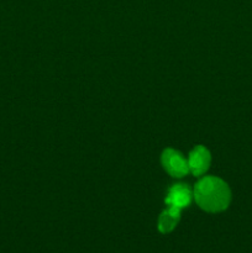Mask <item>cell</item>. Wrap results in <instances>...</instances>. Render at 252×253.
Listing matches in <instances>:
<instances>
[{"mask_svg": "<svg viewBox=\"0 0 252 253\" xmlns=\"http://www.w3.org/2000/svg\"><path fill=\"white\" fill-rule=\"evenodd\" d=\"M162 165L165 169L174 178H182L189 173L188 161L173 148H167L162 153Z\"/></svg>", "mask_w": 252, "mask_h": 253, "instance_id": "cell-2", "label": "cell"}, {"mask_svg": "<svg viewBox=\"0 0 252 253\" xmlns=\"http://www.w3.org/2000/svg\"><path fill=\"white\" fill-rule=\"evenodd\" d=\"M193 197L205 211L220 212L227 209L231 203V190L220 178L205 177L195 184Z\"/></svg>", "mask_w": 252, "mask_h": 253, "instance_id": "cell-1", "label": "cell"}, {"mask_svg": "<svg viewBox=\"0 0 252 253\" xmlns=\"http://www.w3.org/2000/svg\"><path fill=\"white\" fill-rule=\"evenodd\" d=\"M188 167H189V172L193 173L197 177L204 174L208 169H209L210 162H211V156L208 148L204 146H195L189 153L188 157Z\"/></svg>", "mask_w": 252, "mask_h": 253, "instance_id": "cell-3", "label": "cell"}, {"mask_svg": "<svg viewBox=\"0 0 252 253\" xmlns=\"http://www.w3.org/2000/svg\"><path fill=\"white\" fill-rule=\"evenodd\" d=\"M193 192L185 184H174L169 188L166 197V204L168 207H175L182 210L192 203Z\"/></svg>", "mask_w": 252, "mask_h": 253, "instance_id": "cell-4", "label": "cell"}, {"mask_svg": "<svg viewBox=\"0 0 252 253\" xmlns=\"http://www.w3.org/2000/svg\"><path fill=\"white\" fill-rule=\"evenodd\" d=\"M180 219V209L175 207H168L167 210L160 215L158 219V230L163 234H168V232L173 231L175 226H177L178 221Z\"/></svg>", "mask_w": 252, "mask_h": 253, "instance_id": "cell-5", "label": "cell"}]
</instances>
